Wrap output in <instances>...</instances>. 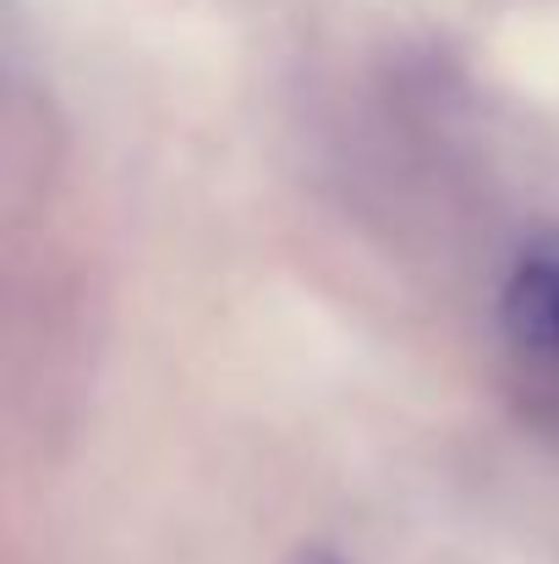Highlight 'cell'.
Returning <instances> with one entry per match:
<instances>
[{
	"mask_svg": "<svg viewBox=\"0 0 559 564\" xmlns=\"http://www.w3.org/2000/svg\"><path fill=\"white\" fill-rule=\"evenodd\" d=\"M499 324L533 357L559 351V230L533 236L516 252L505 291H499Z\"/></svg>",
	"mask_w": 559,
	"mask_h": 564,
	"instance_id": "cell-1",
	"label": "cell"
},
{
	"mask_svg": "<svg viewBox=\"0 0 559 564\" xmlns=\"http://www.w3.org/2000/svg\"><path fill=\"white\" fill-rule=\"evenodd\" d=\"M297 564H341V560H330V554H302Z\"/></svg>",
	"mask_w": 559,
	"mask_h": 564,
	"instance_id": "cell-2",
	"label": "cell"
}]
</instances>
